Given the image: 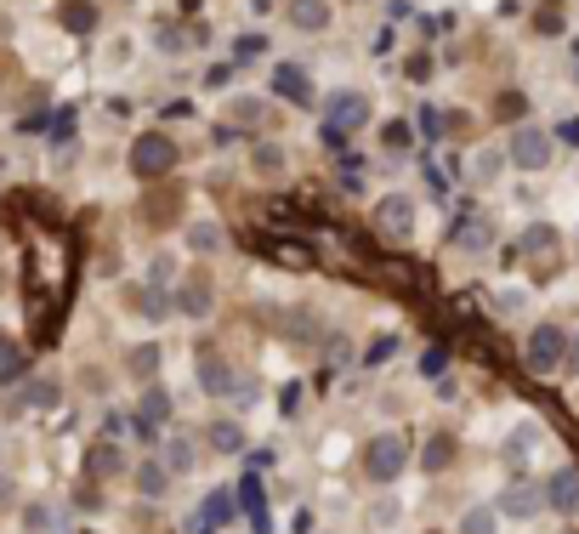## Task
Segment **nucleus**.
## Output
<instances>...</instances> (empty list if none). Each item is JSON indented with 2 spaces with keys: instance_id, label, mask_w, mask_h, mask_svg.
Instances as JSON below:
<instances>
[{
  "instance_id": "obj_5",
  "label": "nucleus",
  "mask_w": 579,
  "mask_h": 534,
  "mask_svg": "<svg viewBox=\"0 0 579 534\" xmlns=\"http://www.w3.org/2000/svg\"><path fill=\"white\" fill-rule=\"evenodd\" d=\"M562 358H568V330L540 324V330L528 336V364H534V370H557Z\"/></svg>"
},
{
  "instance_id": "obj_21",
  "label": "nucleus",
  "mask_w": 579,
  "mask_h": 534,
  "mask_svg": "<svg viewBox=\"0 0 579 534\" xmlns=\"http://www.w3.org/2000/svg\"><path fill=\"white\" fill-rule=\"evenodd\" d=\"M63 29H69V35H91V29H97V6H91V0H69V6H63Z\"/></svg>"
},
{
  "instance_id": "obj_3",
  "label": "nucleus",
  "mask_w": 579,
  "mask_h": 534,
  "mask_svg": "<svg viewBox=\"0 0 579 534\" xmlns=\"http://www.w3.org/2000/svg\"><path fill=\"white\" fill-rule=\"evenodd\" d=\"M131 171L137 177H165V171H176V143L171 137H159V131H142L137 143H131Z\"/></svg>"
},
{
  "instance_id": "obj_29",
  "label": "nucleus",
  "mask_w": 579,
  "mask_h": 534,
  "mask_svg": "<svg viewBox=\"0 0 579 534\" xmlns=\"http://www.w3.org/2000/svg\"><path fill=\"white\" fill-rule=\"evenodd\" d=\"M449 455H455V444H449V438H432V444H426V472H443V466H449Z\"/></svg>"
},
{
  "instance_id": "obj_12",
  "label": "nucleus",
  "mask_w": 579,
  "mask_h": 534,
  "mask_svg": "<svg viewBox=\"0 0 579 534\" xmlns=\"http://www.w3.org/2000/svg\"><path fill=\"white\" fill-rule=\"evenodd\" d=\"M545 506V489H528V483H511L500 495V517H540Z\"/></svg>"
},
{
  "instance_id": "obj_14",
  "label": "nucleus",
  "mask_w": 579,
  "mask_h": 534,
  "mask_svg": "<svg viewBox=\"0 0 579 534\" xmlns=\"http://www.w3.org/2000/svg\"><path fill=\"white\" fill-rule=\"evenodd\" d=\"M273 91L290 97V103H313V86H307V74H301L296 63H279V69H273Z\"/></svg>"
},
{
  "instance_id": "obj_11",
  "label": "nucleus",
  "mask_w": 579,
  "mask_h": 534,
  "mask_svg": "<svg viewBox=\"0 0 579 534\" xmlns=\"http://www.w3.org/2000/svg\"><path fill=\"white\" fill-rule=\"evenodd\" d=\"M290 23L301 35H324L335 23V12H330V0H290Z\"/></svg>"
},
{
  "instance_id": "obj_6",
  "label": "nucleus",
  "mask_w": 579,
  "mask_h": 534,
  "mask_svg": "<svg viewBox=\"0 0 579 534\" xmlns=\"http://www.w3.org/2000/svg\"><path fill=\"white\" fill-rule=\"evenodd\" d=\"M375 228H381L386 239H409V233H415V205H409L404 194H386L381 205H375Z\"/></svg>"
},
{
  "instance_id": "obj_8",
  "label": "nucleus",
  "mask_w": 579,
  "mask_h": 534,
  "mask_svg": "<svg viewBox=\"0 0 579 534\" xmlns=\"http://www.w3.org/2000/svg\"><path fill=\"white\" fill-rule=\"evenodd\" d=\"M449 245L466 250V256L489 250V245H494V222H489V216H455V228H449Z\"/></svg>"
},
{
  "instance_id": "obj_10",
  "label": "nucleus",
  "mask_w": 579,
  "mask_h": 534,
  "mask_svg": "<svg viewBox=\"0 0 579 534\" xmlns=\"http://www.w3.org/2000/svg\"><path fill=\"white\" fill-rule=\"evenodd\" d=\"M159 421H171V398L159 387H148L142 392V404H137V415H131V432H142V438H154V427Z\"/></svg>"
},
{
  "instance_id": "obj_16",
  "label": "nucleus",
  "mask_w": 579,
  "mask_h": 534,
  "mask_svg": "<svg viewBox=\"0 0 579 534\" xmlns=\"http://www.w3.org/2000/svg\"><path fill=\"white\" fill-rule=\"evenodd\" d=\"M86 472H91V478H120V472H125V455H120L114 444H91Z\"/></svg>"
},
{
  "instance_id": "obj_31",
  "label": "nucleus",
  "mask_w": 579,
  "mask_h": 534,
  "mask_svg": "<svg viewBox=\"0 0 579 534\" xmlns=\"http://www.w3.org/2000/svg\"><path fill=\"white\" fill-rule=\"evenodd\" d=\"M523 97H517V91H506V97H500V103H494V114H500V120H523Z\"/></svg>"
},
{
  "instance_id": "obj_1",
  "label": "nucleus",
  "mask_w": 579,
  "mask_h": 534,
  "mask_svg": "<svg viewBox=\"0 0 579 534\" xmlns=\"http://www.w3.org/2000/svg\"><path fill=\"white\" fill-rule=\"evenodd\" d=\"M369 125V97L364 91H335L330 108H324V143L330 148H347L352 131H364Z\"/></svg>"
},
{
  "instance_id": "obj_28",
  "label": "nucleus",
  "mask_w": 579,
  "mask_h": 534,
  "mask_svg": "<svg viewBox=\"0 0 579 534\" xmlns=\"http://www.w3.org/2000/svg\"><path fill=\"white\" fill-rule=\"evenodd\" d=\"M551 245H557V228H551V222H540V228L523 233V250H528V256H540V250H551Z\"/></svg>"
},
{
  "instance_id": "obj_33",
  "label": "nucleus",
  "mask_w": 579,
  "mask_h": 534,
  "mask_svg": "<svg viewBox=\"0 0 579 534\" xmlns=\"http://www.w3.org/2000/svg\"><path fill=\"white\" fill-rule=\"evenodd\" d=\"M534 23H540L545 35H557V29H562V12H557V0H551V6H545V12H540V18H534Z\"/></svg>"
},
{
  "instance_id": "obj_22",
  "label": "nucleus",
  "mask_w": 579,
  "mask_h": 534,
  "mask_svg": "<svg viewBox=\"0 0 579 534\" xmlns=\"http://www.w3.org/2000/svg\"><path fill=\"white\" fill-rule=\"evenodd\" d=\"M500 529V506H472L460 517V534H494Z\"/></svg>"
},
{
  "instance_id": "obj_37",
  "label": "nucleus",
  "mask_w": 579,
  "mask_h": 534,
  "mask_svg": "<svg viewBox=\"0 0 579 534\" xmlns=\"http://www.w3.org/2000/svg\"><path fill=\"white\" fill-rule=\"evenodd\" d=\"M568 364L579 370V336H568Z\"/></svg>"
},
{
  "instance_id": "obj_18",
  "label": "nucleus",
  "mask_w": 579,
  "mask_h": 534,
  "mask_svg": "<svg viewBox=\"0 0 579 534\" xmlns=\"http://www.w3.org/2000/svg\"><path fill=\"white\" fill-rule=\"evenodd\" d=\"M137 489H142L148 500H159L165 489H171V466H165V461H142V466H137Z\"/></svg>"
},
{
  "instance_id": "obj_26",
  "label": "nucleus",
  "mask_w": 579,
  "mask_h": 534,
  "mask_svg": "<svg viewBox=\"0 0 579 534\" xmlns=\"http://www.w3.org/2000/svg\"><path fill=\"white\" fill-rule=\"evenodd\" d=\"M506 160H511V154H494V148H489V154H477V160H472V177L477 182H494L500 171H506Z\"/></svg>"
},
{
  "instance_id": "obj_2",
  "label": "nucleus",
  "mask_w": 579,
  "mask_h": 534,
  "mask_svg": "<svg viewBox=\"0 0 579 534\" xmlns=\"http://www.w3.org/2000/svg\"><path fill=\"white\" fill-rule=\"evenodd\" d=\"M409 466V438L404 432H381V438H369L364 444V472L369 483H398Z\"/></svg>"
},
{
  "instance_id": "obj_27",
  "label": "nucleus",
  "mask_w": 579,
  "mask_h": 534,
  "mask_svg": "<svg viewBox=\"0 0 579 534\" xmlns=\"http://www.w3.org/2000/svg\"><path fill=\"white\" fill-rule=\"evenodd\" d=\"M154 370H159V347H154V341H142L137 353H131V375H137V381H148Z\"/></svg>"
},
{
  "instance_id": "obj_35",
  "label": "nucleus",
  "mask_w": 579,
  "mask_h": 534,
  "mask_svg": "<svg viewBox=\"0 0 579 534\" xmlns=\"http://www.w3.org/2000/svg\"><path fill=\"white\" fill-rule=\"evenodd\" d=\"M421 125H426V137H443V114H438V108H426Z\"/></svg>"
},
{
  "instance_id": "obj_4",
  "label": "nucleus",
  "mask_w": 579,
  "mask_h": 534,
  "mask_svg": "<svg viewBox=\"0 0 579 534\" xmlns=\"http://www.w3.org/2000/svg\"><path fill=\"white\" fill-rule=\"evenodd\" d=\"M511 165H517V171H545V165H551V154H557V137H551V131H540V125H523V131H517V137H511Z\"/></svg>"
},
{
  "instance_id": "obj_34",
  "label": "nucleus",
  "mask_w": 579,
  "mask_h": 534,
  "mask_svg": "<svg viewBox=\"0 0 579 534\" xmlns=\"http://www.w3.org/2000/svg\"><path fill=\"white\" fill-rule=\"evenodd\" d=\"M233 114H239V120H256V114H262V103H256V97H239V103H233Z\"/></svg>"
},
{
  "instance_id": "obj_24",
  "label": "nucleus",
  "mask_w": 579,
  "mask_h": 534,
  "mask_svg": "<svg viewBox=\"0 0 579 534\" xmlns=\"http://www.w3.org/2000/svg\"><path fill=\"white\" fill-rule=\"evenodd\" d=\"M250 165H256L262 177H279V171H284V148L279 143H262L256 154H250Z\"/></svg>"
},
{
  "instance_id": "obj_9",
  "label": "nucleus",
  "mask_w": 579,
  "mask_h": 534,
  "mask_svg": "<svg viewBox=\"0 0 579 534\" xmlns=\"http://www.w3.org/2000/svg\"><path fill=\"white\" fill-rule=\"evenodd\" d=\"M199 387L211 392V398H222V392H250L245 381H239V370H233L228 358L205 353V364H199Z\"/></svg>"
},
{
  "instance_id": "obj_13",
  "label": "nucleus",
  "mask_w": 579,
  "mask_h": 534,
  "mask_svg": "<svg viewBox=\"0 0 579 534\" xmlns=\"http://www.w3.org/2000/svg\"><path fill=\"white\" fill-rule=\"evenodd\" d=\"M239 506L250 512L256 534H267V495H262V472H245V483H239Z\"/></svg>"
},
{
  "instance_id": "obj_32",
  "label": "nucleus",
  "mask_w": 579,
  "mask_h": 534,
  "mask_svg": "<svg viewBox=\"0 0 579 534\" xmlns=\"http://www.w3.org/2000/svg\"><path fill=\"white\" fill-rule=\"evenodd\" d=\"M23 398H29V404H40V410H46V404H57V387H52V381H35V387L23 392Z\"/></svg>"
},
{
  "instance_id": "obj_7",
  "label": "nucleus",
  "mask_w": 579,
  "mask_h": 534,
  "mask_svg": "<svg viewBox=\"0 0 579 534\" xmlns=\"http://www.w3.org/2000/svg\"><path fill=\"white\" fill-rule=\"evenodd\" d=\"M545 506L562 512V517H579V472L574 466H562V472L545 478Z\"/></svg>"
},
{
  "instance_id": "obj_23",
  "label": "nucleus",
  "mask_w": 579,
  "mask_h": 534,
  "mask_svg": "<svg viewBox=\"0 0 579 534\" xmlns=\"http://www.w3.org/2000/svg\"><path fill=\"white\" fill-rule=\"evenodd\" d=\"M188 245L199 250V256L222 250V222H193V228H188Z\"/></svg>"
},
{
  "instance_id": "obj_15",
  "label": "nucleus",
  "mask_w": 579,
  "mask_h": 534,
  "mask_svg": "<svg viewBox=\"0 0 579 534\" xmlns=\"http://www.w3.org/2000/svg\"><path fill=\"white\" fill-rule=\"evenodd\" d=\"M176 307H182L188 319H205V313L216 307V296H211V279H188V285H182V296H176Z\"/></svg>"
},
{
  "instance_id": "obj_20",
  "label": "nucleus",
  "mask_w": 579,
  "mask_h": 534,
  "mask_svg": "<svg viewBox=\"0 0 579 534\" xmlns=\"http://www.w3.org/2000/svg\"><path fill=\"white\" fill-rule=\"evenodd\" d=\"M233 512H239V495H228V489H216V495H205V523L211 529H228Z\"/></svg>"
},
{
  "instance_id": "obj_25",
  "label": "nucleus",
  "mask_w": 579,
  "mask_h": 534,
  "mask_svg": "<svg viewBox=\"0 0 579 534\" xmlns=\"http://www.w3.org/2000/svg\"><path fill=\"white\" fill-rule=\"evenodd\" d=\"M165 466H171L176 478L193 472V444H188V438H171V444H165Z\"/></svg>"
},
{
  "instance_id": "obj_17",
  "label": "nucleus",
  "mask_w": 579,
  "mask_h": 534,
  "mask_svg": "<svg viewBox=\"0 0 579 534\" xmlns=\"http://www.w3.org/2000/svg\"><path fill=\"white\" fill-rule=\"evenodd\" d=\"M23 364H29V358H23L18 336H6V330H0V387H12V381H23Z\"/></svg>"
},
{
  "instance_id": "obj_30",
  "label": "nucleus",
  "mask_w": 579,
  "mask_h": 534,
  "mask_svg": "<svg viewBox=\"0 0 579 534\" xmlns=\"http://www.w3.org/2000/svg\"><path fill=\"white\" fill-rule=\"evenodd\" d=\"M381 137H386V148H409V143H415V125L392 120V125H386V131H381Z\"/></svg>"
},
{
  "instance_id": "obj_36",
  "label": "nucleus",
  "mask_w": 579,
  "mask_h": 534,
  "mask_svg": "<svg viewBox=\"0 0 579 534\" xmlns=\"http://www.w3.org/2000/svg\"><path fill=\"white\" fill-rule=\"evenodd\" d=\"M137 307H142V313H154V319H159V313H165V296H137Z\"/></svg>"
},
{
  "instance_id": "obj_38",
  "label": "nucleus",
  "mask_w": 579,
  "mask_h": 534,
  "mask_svg": "<svg viewBox=\"0 0 579 534\" xmlns=\"http://www.w3.org/2000/svg\"><path fill=\"white\" fill-rule=\"evenodd\" d=\"M574 80H579V46H574Z\"/></svg>"
},
{
  "instance_id": "obj_19",
  "label": "nucleus",
  "mask_w": 579,
  "mask_h": 534,
  "mask_svg": "<svg viewBox=\"0 0 579 534\" xmlns=\"http://www.w3.org/2000/svg\"><path fill=\"white\" fill-rule=\"evenodd\" d=\"M211 449H216V455H245V427H239V421H216V427H211Z\"/></svg>"
}]
</instances>
